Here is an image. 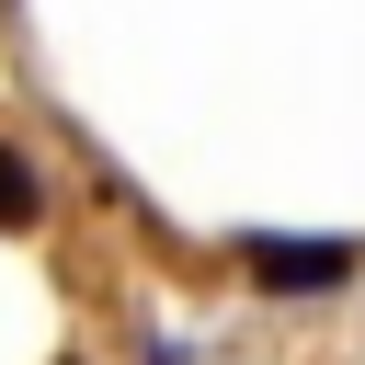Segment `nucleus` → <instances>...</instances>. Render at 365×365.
Listing matches in <instances>:
<instances>
[{
  "label": "nucleus",
  "mask_w": 365,
  "mask_h": 365,
  "mask_svg": "<svg viewBox=\"0 0 365 365\" xmlns=\"http://www.w3.org/2000/svg\"><path fill=\"white\" fill-rule=\"evenodd\" d=\"M240 274H251L262 297H331V285L365 274V251H354V240H274V228H251V240H240Z\"/></svg>",
  "instance_id": "f257e3e1"
},
{
  "label": "nucleus",
  "mask_w": 365,
  "mask_h": 365,
  "mask_svg": "<svg viewBox=\"0 0 365 365\" xmlns=\"http://www.w3.org/2000/svg\"><path fill=\"white\" fill-rule=\"evenodd\" d=\"M34 217H46V171H34V160L0 137V240H23Z\"/></svg>",
  "instance_id": "f03ea898"
}]
</instances>
